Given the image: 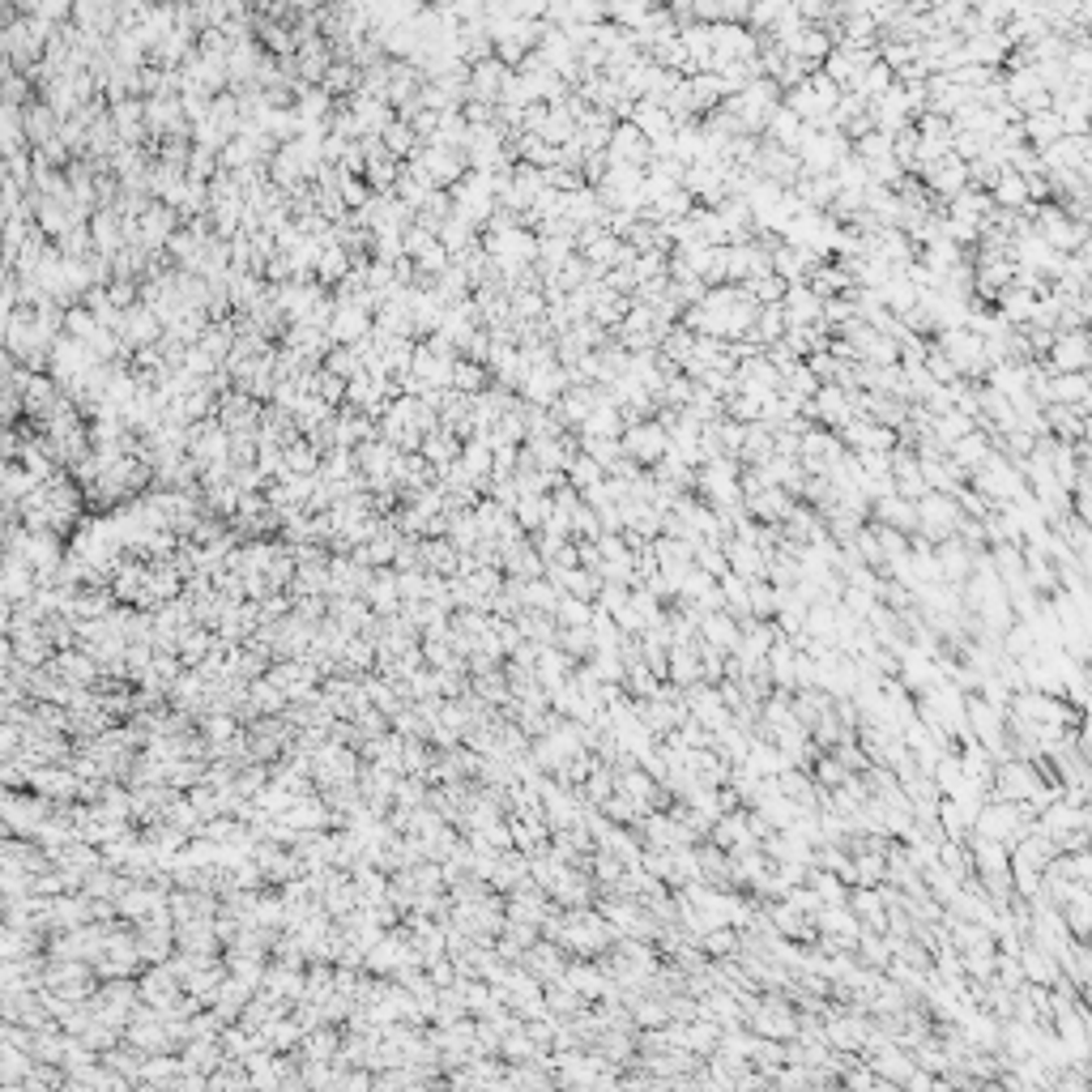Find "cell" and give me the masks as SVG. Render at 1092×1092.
I'll use <instances>...</instances> for the list:
<instances>
[{"label": "cell", "instance_id": "cell-1", "mask_svg": "<svg viewBox=\"0 0 1092 1092\" xmlns=\"http://www.w3.org/2000/svg\"><path fill=\"white\" fill-rule=\"evenodd\" d=\"M615 943V930L593 905H580V910H563V934L559 947L568 956H598Z\"/></svg>", "mask_w": 1092, "mask_h": 1092}, {"label": "cell", "instance_id": "cell-2", "mask_svg": "<svg viewBox=\"0 0 1092 1092\" xmlns=\"http://www.w3.org/2000/svg\"><path fill=\"white\" fill-rule=\"evenodd\" d=\"M969 487L982 495L986 504H1007V500H1016V495H1025L1029 482L1016 461H1007L1003 452L990 448V457L977 465V470H969Z\"/></svg>", "mask_w": 1092, "mask_h": 1092}, {"label": "cell", "instance_id": "cell-3", "mask_svg": "<svg viewBox=\"0 0 1092 1092\" xmlns=\"http://www.w3.org/2000/svg\"><path fill=\"white\" fill-rule=\"evenodd\" d=\"M1032 235L1045 239L1054 252H1075L1088 244V222L1067 218V209L1058 201H1037V209H1032Z\"/></svg>", "mask_w": 1092, "mask_h": 1092}, {"label": "cell", "instance_id": "cell-4", "mask_svg": "<svg viewBox=\"0 0 1092 1092\" xmlns=\"http://www.w3.org/2000/svg\"><path fill=\"white\" fill-rule=\"evenodd\" d=\"M747 1029L756 1037H773V1041H789L798 1032V1007H793L789 995L773 990V995H760V1003L747 1012Z\"/></svg>", "mask_w": 1092, "mask_h": 1092}, {"label": "cell", "instance_id": "cell-5", "mask_svg": "<svg viewBox=\"0 0 1092 1092\" xmlns=\"http://www.w3.org/2000/svg\"><path fill=\"white\" fill-rule=\"evenodd\" d=\"M939 346L943 354H947V363L956 367V376H964V380H986V367H990V359H986V342H982V333H973V329H964V324H956V329H943L939 333Z\"/></svg>", "mask_w": 1092, "mask_h": 1092}, {"label": "cell", "instance_id": "cell-6", "mask_svg": "<svg viewBox=\"0 0 1092 1092\" xmlns=\"http://www.w3.org/2000/svg\"><path fill=\"white\" fill-rule=\"evenodd\" d=\"M960 504H956V495H947V491H926L917 500V530L926 543H943V538H952L956 534V525H960Z\"/></svg>", "mask_w": 1092, "mask_h": 1092}, {"label": "cell", "instance_id": "cell-7", "mask_svg": "<svg viewBox=\"0 0 1092 1092\" xmlns=\"http://www.w3.org/2000/svg\"><path fill=\"white\" fill-rule=\"evenodd\" d=\"M619 444H623V457H632L641 470H649V465L662 461V452L670 448V439H666V427L658 419H641V423H628V427H623Z\"/></svg>", "mask_w": 1092, "mask_h": 1092}, {"label": "cell", "instance_id": "cell-8", "mask_svg": "<svg viewBox=\"0 0 1092 1092\" xmlns=\"http://www.w3.org/2000/svg\"><path fill=\"white\" fill-rule=\"evenodd\" d=\"M917 180H921V188H926L934 201H952V196L964 188V183H969V172H964V159H956V154L947 150L939 163L921 167Z\"/></svg>", "mask_w": 1092, "mask_h": 1092}, {"label": "cell", "instance_id": "cell-9", "mask_svg": "<svg viewBox=\"0 0 1092 1092\" xmlns=\"http://www.w3.org/2000/svg\"><path fill=\"white\" fill-rule=\"evenodd\" d=\"M563 982H568L585 1003H598L606 995H619V986L602 973V964L593 960V956H572L568 969H563Z\"/></svg>", "mask_w": 1092, "mask_h": 1092}, {"label": "cell", "instance_id": "cell-10", "mask_svg": "<svg viewBox=\"0 0 1092 1092\" xmlns=\"http://www.w3.org/2000/svg\"><path fill=\"white\" fill-rule=\"evenodd\" d=\"M563 389H568V372H563L555 359L543 363V367H530L525 380H521V393H525V402L530 406H555Z\"/></svg>", "mask_w": 1092, "mask_h": 1092}, {"label": "cell", "instance_id": "cell-11", "mask_svg": "<svg viewBox=\"0 0 1092 1092\" xmlns=\"http://www.w3.org/2000/svg\"><path fill=\"white\" fill-rule=\"evenodd\" d=\"M1049 372H1088V333L1084 329H1058L1045 350Z\"/></svg>", "mask_w": 1092, "mask_h": 1092}, {"label": "cell", "instance_id": "cell-12", "mask_svg": "<svg viewBox=\"0 0 1092 1092\" xmlns=\"http://www.w3.org/2000/svg\"><path fill=\"white\" fill-rule=\"evenodd\" d=\"M517 964L525 973H534L538 982H555V977H563V969H568V952H563L555 939H543V934H538V939L521 952Z\"/></svg>", "mask_w": 1092, "mask_h": 1092}, {"label": "cell", "instance_id": "cell-13", "mask_svg": "<svg viewBox=\"0 0 1092 1092\" xmlns=\"http://www.w3.org/2000/svg\"><path fill=\"white\" fill-rule=\"evenodd\" d=\"M606 159H611V163H628V167H649L654 150H649L645 133L636 129L632 120H619L615 129H611V141H606Z\"/></svg>", "mask_w": 1092, "mask_h": 1092}, {"label": "cell", "instance_id": "cell-14", "mask_svg": "<svg viewBox=\"0 0 1092 1092\" xmlns=\"http://www.w3.org/2000/svg\"><path fill=\"white\" fill-rule=\"evenodd\" d=\"M666 683H674V687L704 683V678H700V636H691V641H678V645L666 649Z\"/></svg>", "mask_w": 1092, "mask_h": 1092}, {"label": "cell", "instance_id": "cell-15", "mask_svg": "<svg viewBox=\"0 0 1092 1092\" xmlns=\"http://www.w3.org/2000/svg\"><path fill=\"white\" fill-rule=\"evenodd\" d=\"M934 563H939V580H943V585L960 589L964 580H969V572H973V550L952 534V538H943V543H934Z\"/></svg>", "mask_w": 1092, "mask_h": 1092}, {"label": "cell", "instance_id": "cell-16", "mask_svg": "<svg viewBox=\"0 0 1092 1092\" xmlns=\"http://www.w3.org/2000/svg\"><path fill=\"white\" fill-rule=\"evenodd\" d=\"M721 550H726V568L743 580H764L769 572V555L756 546V543H743V538H721Z\"/></svg>", "mask_w": 1092, "mask_h": 1092}, {"label": "cell", "instance_id": "cell-17", "mask_svg": "<svg viewBox=\"0 0 1092 1092\" xmlns=\"http://www.w3.org/2000/svg\"><path fill=\"white\" fill-rule=\"evenodd\" d=\"M793 504H798V500H793L786 487H764V491H756V495H747V500H743L747 517L760 521V525H782L789 517Z\"/></svg>", "mask_w": 1092, "mask_h": 1092}, {"label": "cell", "instance_id": "cell-18", "mask_svg": "<svg viewBox=\"0 0 1092 1092\" xmlns=\"http://www.w3.org/2000/svg\"><path fill=\"white\" fill-rule=\"evenodd\" d=\"M782 307H786V329H789V324H819L824 300H819V295L806 287V282H786Z\"/></svg>", "mask_w": 1092, "mask_h": 1092}, {"label": "cell", "instance_id": "cell-19", "mask_svg": "<svg viewBox=\"0 0 1092 1092\" xmlns=\"http://www.w3.org/2000/svg\"><path fill=\"white\" fill-rule=\"evenodd\" d=\"M1016 960H1020V969H1025V982H1032V986H1054L1058 982V960L1049 956L1041 943L1025 939V943H1020V952H1016Z\"/></svg>", "mask_w": 1092, "mask_h": 1092}, {"label": "cell", "instance_id": "cell-20", "mask_svg": "<svg viewBox=\"0 0 1092 1092\" xmlns=\"http://www.w3.org/2000/svg\"><path fill=\"white\" fill-rule=\"evenodd\" d=\"M871 521L892 525V530H901V534H913L917 530V504L892 491V495H884V500L871 504Z\"/></svg>", "mask_w": 1092, "mask_h": 1092}, {"label": "cell", "instance_id": "cell-21", "mask_svg": "<svg viewBox=\"0 0 1092 1092\" xmlns=\"http://www.w3.org/2000/svg\"><path fill=\"white\" fill-rule=\"evenodd\" d=\"M700 641L704 645H713L717 654H734V649H739V619H734L730 611H708L704 619H700Z\"/></svg>", "mask_w": 1092, "mask_h": 1092}, {"label": "cell", "instance_id": "cell-22", "mask_svg": "<svg viewBox=\"0 0 1092 1092\" xmlns=\"http://www.w3.org/2000/svg\"><path fill=\"white\" fill-rule=\"evenodd\" d=\"M1058 913H1062V926L1071 930V939H1088V930H1092V897H1088V884H1071L1067 901L1058 905Z\"/></svg>", "mask_w": 1092, "mask_h": 1092}, {"label": "cell", "instance_id": "cell-23", "mask_svg": "<svg viewBox=\"0 0 1092 1092\" xmlns=\"http://www.w3.org/2000/svg\"><path fill=\"white\" fill-rule=\"evenodd\" d=\"M849 910H854L862 930H888V905L879 897V888H849Z\"/></svg>", "mask_w": 1092, "mask_h": 1092}, {"label": "cell", "instance_id": "cell-24", "mask_svg": "<svg viewBox=\"0 0 1092 1092\" xmlns=\"http://www.w3.org/2000/svg\"><path fill=\"white\" fill-rule=\"evenodd\" d=\"M815 265H819L815 252L793 248V244H773V274L782 282H806V274H811Z\"/></svg>", "mask_w": 1092, "mask_h": 1092}, {"label": "cell", "instance_id": "cell-25", "mask_svg": "<svg viewBox=\"0 0 1092 1092\" xmlns=\"http://www.w3.org/2000/svg\"><path fill=\"white\" fill-rule=\"evenodd\" d=\"M1045 406H1088V376L1084 372H1049V402Z\"/></svg>", "mask_w": 1092, "mask_h": 1092}, {"label": "cell", "instance_id": "cell-26", "mask_svg": "<svg viewBox=\"0 0 1092 1092\" xmlns=\"http://www.w3.org/2000/svg\"><path fill=\"white\" fill-rule=\"evenodd\" d=\"M546 576L559 585V593H572V598H585V602L598 598V585H602V576L580 568V563L576 568H546Z\"/></svg>", "mask_w": 1092, "mask_h": 1092}, {"label": "cell", "instance_id": "cell-27", "mask_svg": "<svg viewBox=\"0 0 1092 1092\" xmlns=\"http://www.w3.org/2000/svg\"><path fill=\"white\" fill-rule=\"evenodd\" d=\"M798 133H802V120L793 116L786 103H777L773 116L764 120V141H773V146H782V150H798Z\"/></svg>", "mask_w": 1092, "mask_h": 1092}, {"label": "cell", "instance_id": "cell-28", "mask_svg": "<svg viewBox=\"0 0 1092 1092\" xmlns=\"http://www.w3.org/2000/svg\"><path fill=\"white\" fill-rule=\"evenodd\" d=\"M815 921V934H841V939H854L858 943V917L849 905H819V913L811 917Z\"/></svg>", "mask_w": 1092, "mask_h": 1092}, {"label": "cell", "instance_id": "cell-29", "mask_svg": "<svg viewBox=\"0 0 1092 1092\" xmlns=\"http://www.w3.org/2000/svg\"><path fill=\"white\" fill-rule=\"evenodd\" d=\"M947 457H952L960 470H977L986 457H990V431L982 427H973V431H964L952 448H947Z\"/></svg>", "mask_w": 1092, "mask_h": 1092}, {"label": "cell", "instance_id": "cell-30", "mask_svg": "<svg viewBox=\"0 0 1092 1092\" xmlns=\"http://www.w3.org/2000/svg\"><path fill=\"white\" fill-rule=\"evenodd\" d=\"M751 828H747V806H734V811H721L713 819V828H708V841H713L717 849H730V845H739L747 841Z\"/></svg>", "mask_w": 1092, "mask_h": 1092}, {"label": "cell", "instance_id": "cell-31", "mask_svg": "<svg viewBox=\"0 0 1092 1092\" xmlns=\"http://www.w3.org/2000/svg\"><path fill=\"white\" fill-rule=\"evenodd\" d=\"M1020 129H1025V141H1029L1032 150H1045L1049 141L1062 137V120H1058L1054 107H1045V111H1032V116L1020 120Z\"/></svg>", "mask_w": 1092, "mask_h": 1092}, {"label": "cell", "instance_id": "cell-32", "mask_svg": "<svg viewBox=\"0 0 1092 1092\" xmlns=\"http://www.w3.org/2000/svg\"><path fill=\"white\" fill-rule=\"evenodd\" d=\"M769 457H773V427L769 423H747L739 444V465H764Z\"/></svg>", "mask_w": 1092, "mask_h": 1092}, {"label": "cell", "instance_id": "cell-33", "mask_svg": "<svg viewBox=\"0 0 1092 1092\" xmlns=\"http://www.w3.org/2000/svg\"><path fill=\"white\" fill-rule=\"evenodd\" d=\"M543 999H546V1012L555 1016V1020H572L580 1007H589L568 982H563V977H555V982H543Z\"/></svg>", "mask_w": 1092, "mask_h": 1092}, {"label": "cell", "instance_id": "cell-34", "mask_svg": "<svg viewBox=\"0 0 1092 1092\" xmlns=\"http://www.w3.org/2000/svg\"><path fill=\"white\" fill-rule=\"evenodd\" d=\"M717 1041H721V1025H713L708 1016H696L683 1025V1049H691V1054L708 1058L717 1049Z\"/></svg>", "mask_w": 1092, "mask_h": 1092}, {"label": "cell", "instance_id": "cell-35", "mask_svg": "<svg viewBox=\"0 0 1092 1092\" xmlns=\"http://www.w3.org/2000/svg\"><path fill=\"white\" fill-rule=\"evenodd\" d=\"M879 300H884V307L892 311V316H905V311L917 303V287L905 278V269H901V274H892L884 287H879Z\"/></svg>", "mask_w": 1092, "mask_h": 1092}, {"label": "cell", "instance_id": "cell-36", "mask_svg": "<svg viewBox=\"0 0 1092 1092\" xmlns=\"http://www.w3.org/2000/svg\"><path fill=\"white\" fill-rule=\"evenodd\" d=\"M782 333H786V307H782V300H777V303H760L756 324H751V337H756L760 346H773V342H782Z\"/></svg>", "mask_w": 1092, "mask_h": 1092}, {"label": "cell", "instance_id": "cell-37", "mask_svg": "<svg viewBox=\"0 0 1092 1092\" xmlns=\"http://www.w3.org/2000/svg\"><path fill=\"white\" fill-rule=\"evenodd\" d=\"M888 879V858L879 849H854V888H879Z\"/></svg>", "mask_w": 1092, "mask_h": 1092}, {"label": "cell", "instance_id": "cell-38", "mask_svg": "<svg viewBox=\"0 0 1092 1092\" xmlns=\"http://www.w3.org/2000/svg\"><path fill=\"white\" fill-rule=\"evenodd\" d=\"M513 513H517V525L525 534H538L543 530V521L550 517V495H517Z\"/></svg>", "mask_w": 1092, "mask_h": 1092}, {"label": "cell", "instance_id": "cell-39", "mask_svg": "<svg viewBox=\"0 0 1092 1092\" xmlns=\"http://www.w3.org/2000/svg\"><path fill=\"white\" fill-rule=\"evenodd\" d=\"M806 888H815V897L824 905H845L849 901V884H841L832 871L824 867H806Z\"/></svg>", "mask_w": 1092, "mask_h": 1092}, {"label": "cell", "instance_id": "cell-40", "mask_svg": "<svg viewBox=\"0 0 1092 1092\" xmlns=\"http://www.w3.org/2000/svg\"><path fill=\"white\" fill-rule=\"evenodd\" d=\"M555 602H559V585L550 576H534V580H525V589H521V606H530V611H555Z\"/></svg>", "mask_w": 1092, "mask_h": 1092}, {"label": "cell", "instance_id": "cell-41", "mask_svg": "<svg viewBox=\"0 0 1092 1092\" xmlns=\"http://www.w3.org/2000/svg\"><path fill=\"white\" fill-rule=\"evenodd\" d=\"M934 824H939L943 841H969V815H964L952 798H939V811H934Z\"/></svg>", "mask_w": 1092, "mask_h": 1092}, {"label": "cell", "instance_id": "cell-42", "mask_svg": "<svg viewBox=\"0 0 1092 1092\" xmlns=\"http://www.w3.org/2000/svg\"><path fill=\"white\" fill-rule=\"evenodd\" d=\"M696 943H700V952L708 960H726V956L739 952V930H734V926H713V930H704Z\"/></svg>", "mask_w": 1092, "mask_h": 1092}, {"label": "cell", "instance_id": "cell-43", "mask_svg": "<svg viewBox=\"0 0 1092 1092\" xmlns=\"http://www.w3.org/2000/svg\"><path fill=\"white\" fill-rule=\"evenodd\" d=\"M934 862H939L947 875H956V879H969L973 875L969 845H964V841H939V849H934Z\"/></svg>", "mask_w": 1092, "mask_h": 1092}, {"label": "cell", "instance_id": "cell-44", "mask_svg": "<svg viewBox=\"0 0 1092 1092\" xmlns=\"http://www.w3.org/2000/svg\"><path fill=\"white\" fill-rule=\"evenodd\" d=\"M555 623L559 628H585V623L593 619V602L585 598H572V593H559V602H555Z\"/></svg>", "mask_w": 1092, "mask_h": 1092}, {"label": "cell", "instance_id": "cell-45", "mask_svg": "<svg viewBox=\"0 0 1092 1092\" xmlns=\"http://www.w3.org/2000/svg\"><path fill=\"white\" fill-rule=\"evenodd\" d=\"M717 593H721V611H730L734 619H743L747 615V580L743 576H717Z\"/></svg>", "mask_w": 1092, "mask_h": 1092}, {"label": "cell", "instance_id": "cell-46", "mask_svg": "<svg viewBox=\"0 0 1092 1092\" xmlns=\"http://www.w3.org/2000/svg\"><path fill=\"white\" fill-rule=\"evenodd\" d=\"M563 478H568L576 491H585V487H593V482H602V478H606V470H602V465L589 457V452H576V457H572L568 465H563Z\"/></svg>", "mask_w": 1092, "mask_h": 1092}, {"label": "cell", "instance_id": "cell-47", "mask_svg": "<svg viewBox=\"0 0 1092 1092\" xmlns=\"http://www.w3.org/2000/svg\"><path fill=\"white\" fill-rule=\"evenodd\" d=\"M849 146H854V154H858L862 163H879V159H892V133H879V129H871V133L854 137V141H849Z\"/></svg>", "mask_w": 1092, "mask_h": 1092}, {"label": "cell", "instance_id": "cell-48", "mask_svg": "<svg viewBox=\"0 0 1092 1092\" xmlns=\"http://www.w3.org/2000/svg\"><path fill=\"white\" fill-rule=\"evenodd\" d=\"M474 687H478V700H487V704H495V708H504L508 700H513V691H508V674H504V670H482Z\"/></svg>", "mask_w": 1092, "mask_h": 1092}, {"label": "cell", "instance_id": "cell-49", "mask_svg": "<svg viewBox=\"0 0 1092 1092\" xmlns=\"http://www.w3.org/2000/svg\"><path fill=\"white\" fill-rule=\"evenodd\" d=\"M555 645H559L572 662H585V658L593 654V632H589V623H585V628H559Z\"/></svg>", "mask_w": 1092, "mask_h": 1092}, {"label": "cell", "instance_id": "cell-50", "mask_svg": "<svg viewBox=\"0 0 1092 1092\" xmlns=\"http://www.w3.org/2000/svg\"><path fill=\"white\" fill-rule=\"evenodd\" d=\"M598 811H602L606 819H611V824H623V828H628L636 815H645V806H641V802H632V798H628V793H623V789H615L611 798H606V802L598 806Z\"/></svg>", "mask_w": 1092, "mask_h": 1092}, {"label": "cell", "instance_id": "cell-51", "mask_svg": "<svg viewBox=\"0 0 1092 1092\" xmlns=\"http://www.w3.org/2000/svg\"><path fill=\"white\" fill-rule=\"evenodd\" d=\"M739 287L751 295V300L756 303H777L786 295V282L777 278V274H760V278H747V282H739Z\"/></svg>", "mask_w": 1092, "mask_h": 1092}, {"label": "cell", "instance_id": "cell-52", "mask_svg": "<svg viewBox=\"0 0 1092 1092\" xmlns=\"http://www.w3.org/2000/svg\"><path fill=\"white\" fill-rule=\"evenodd\" d=\"M892 81H897V73H892V68H888L884 61H875V64L867 68V73H862V81H858V94H862V98H879V94H884V90L892 86Z\"/></svg>", "mask_w": 1092, "mask_h": 1092}, {"label": "cell", "instance_id": "cell-53", "mask_svg": "<svg viewBox=\"0 0 1092 1092\" xmlns=\"http://www.w3.org/2000/svg\"><path fill=\"white\" fill-rule=\"evenodd\" d=\"M726 419H734V423H760V397L730 393L726 397Z\"/></svg>", "mask_w": 1092, "mask_h": 1092}, {"label": "cell", "instance_id": "cell-54", "mask_svg": "<svg viewBox=\"0 0 1092 1092\" xmlns=\"http://www.w3.org/2000/svg\"><path fill=\"white\" fill-rule=\"evenodd\" d=\"M500 86H504V64H495V61L478 64V73H474V94H478V98H495V94H500Z\"/></svg>", "mask_w": 1092, "mask_h": 1092}, {"label": "cell", "instance_id": "cell-55", "mask_svg": "<svg viewBox=\"0 0 1092 1092\" xmlns=\"http://www.w3.org/2000/svg\"><path fill=\"white\" fill-rule=\"evenodd\" d=\"M580 452H589L602 470H611V465L623 457V444H619V439H580Z\"/></svg>", "mask_w": 1092, "mask_h": 1092}, {"label": "cell", "instance_id": "cell-56", "mask_svg": "<svg viewBox=\"0 0 1092 1092\" xmlns=\"http://www.w3.org/2000/svg\"><path fill=\"white\" fill-rule=\"evenodd\" d=\"M802 687H819V662L811 654H802V649H793V691Z\"/></svg>", "mask_w": 1092, "mask_h": 1092}, {"label": "cell", "instance_id": "cell-57", "mask_svg": "<svg viewBox=\"0 0 1092 1092\" xmlns=\"http://www.w3.org/2000/svg\"><path fill=\"white\" fill-rule=\"evenodd\" d=\"M995 982H999V986H1007V990L1025 986V969H1020V960H1016V956L995 952Z\"/></svg>", "mask_w": 1092, "mask_h": 1092}, {"label": "cell", "instance_id": "cell-58", "mask_svg": "<svg viewBox=\"0 0 1092 1092\" xmlns=\"http://www.w3.org/2000/svg\"><path fill=\"white\" fill-rule=\"evenodd\" d=\"M568 521H572V538H589V543H593V538L602 534V525H598V513H593L589 504H580L576 513L568 517Z\"/></svg>", "mask_w": 1092, "mask_h": 1092}, {"label": "cell", "instance_id": "cell-59", "mask_svg": "<svg viewBox=\"0 0 1092 1092\" xmlns=\"http://www.w3.org/2000/svg\"><path fill=\"white\" fill-rule=\"evenodd\" d=\"M482 385H487V372H482V363H461V367H457V389H461V393H482Z\"/></svg>", "mask_w": 1092, "mask_h": 1092}, {"label": "cell", "instance_id": "cell-60", "mask_svg": "<svg viewBox=\"0 0 1092 1092\" xmlns=\"http://www.w3.org/2000/svg\"><path fill=\"white\" fill-rule=\"evenodd\" d=\"M427 452H431V457H435V461H439V457H444V461H448V457H452V452H457V448H452V435H435V439H431V448H427Z\"/></svg>", "mask_w": 1092, "mask_h": 1092}]
</instances>
